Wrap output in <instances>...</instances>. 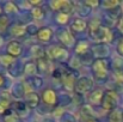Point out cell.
<instances>
[{"instance_id":"6da1fadb","label":"cell","mask_w":123,"mask_h":122,"mask_svg":"<svg viewBox=\"0 0 123 122\" xmlns=\"http://www.w3.org/2000/svg\"><path fill=\"white\" fill-rule=\"evenodd\" d=\"M88 35L92 37V40L99 41V42H110V41L112 40V37H114L111 30L109 28L102 26L98 20L92 22L90 24Z\"/></svg>"},{"instance_id":"7a4b0ae2","label":"cell","mask_w":123,"mask_h":122,"mask_svg":"<svg viewBox=\"0 0 123 122\" xmlns=\"http://www.w3.org/2000/svg\"><path fill=\"white\" fill-rule=\"evenodd\" d=\"M108 71H109V64L105 59H97L92 64V72L96 79L103 80L108 77Z\"/></svg>"},{"instance_id":"3957f363","label":"cell","mask_w":123,"mask_h":122,"mask_svg":"<svg viewBox=\"0 0 123 122\" xmlns=\"http://www.w3.org/2000/svg\"><path fill=\"white\" fill-rule=\"evenodd\" d=\"M117 102H118L117 93L112 90H108L104 93V97H103V101H102V107L105 110H115Z\"/></svg>"},{"instance_id":"277c9868","label":"cell","mask_w":123,"mask_h":122,"mask_svg":"<svg viewBox=\"0 0 123 122\" xmlns=\"http://www.w3.org/2000/svg\"><path fill=\"white\" fill-rule=\"evenodd\" d=\"M48 55L50 58H53L54 60H57V61H66L69 58L68 50L65 49L63 47H59V45H53L51 48H49Z\"/></svg>"},{"instance_id":"5b68a950","label":"cell","mask_w":123,"mask_h":122,"mask_svg":"<svg viewBox=\"0 0 123 122\" xmlns=\"http://www.w3.org/2000/svg\"><path fill=\"white\" fill-rule=\"evenodd\" d=\"M50 6L55 10L59 11L60 13H71L73 11V4L68 0H55L50 2Z\"/></svg>"},{"instance_id":"8992f818","label":"cell","mask_w":123,"mask_h":122,"mask_svg":"<svg viewBox=\"0 0 123 122\" xmlns=\"http://www.w3.org/2000/svg\"><path fill=\"white\" fill-rule=\"evenodd\" d=\"M42 99L43 102L47 104V105H50V107H54L57 102V96H56V92L51 89H47L43 91L42 93Z\"/></svg>"},{"instance_id":"52a82bcc","label":"cell","mask_w":123,"mask_h":122,"mask_svg":"<svg viewBox=\"0 0 123 122\" xmlns=\"http://www.w3.org/2000/svg\"><path fill=\"white\" fill-rule=\"evenodd\" d=\"M75 89L79 93H85V92H87L92 89V80L86 78V77L80 78L75 84Z\"/></svg>"},{"instance_id":"ba28073f","label":"cell","mask_w":123,"mask_h":122,"mask_svg":"<svg viewBox=\"0 0 123 122\" xmlns=\"http://www.w3.org/2000/svg\"><path fill=\"white\" fill-rule=\"evenodd\" d=\"M103 97H104V92H103V90L97 89V90H94V91H92V92L90 93V96H88V101H90V103L93 104V105H99V104L102 105Z\"/></svg>"},{"instance_id":"9c48e42d","label":"cell","mask_w":123,"mask_h":122,"mask_svg":"<svg viewBox=\"0 0 123 122\" xmlns=\"http://www.w3.org/2000/svg\"><path fill=\"white\" fill-rule=\"evenodd\" d=\"M7 53L11 56H19L22 54V44L18 41H11L7 44Z\"/></svg>"},{"instance_id":"30bf717a","label":"cell","mask_w":123,"mask_h":122,"mask_svg":"<svg viewBox=\"0 0 123 122\" xmlns=\"http://www.w3.org/2000/svg\"><path fill=\"white\" fill-rule=\"evenodd\" d=\"M40 103V96L36 93V92H28L26 93V107L34 109Z\"/></svg>"},{"instance_id":"8fae6325","label":"cell","mask_w":123,"mask_h":122,"mask_svg":"<svg viewBox=\"0 0 123 122\" xmlns=\"http://www.w3.org/2000/svg\"><path fill=\"white\" fill-rule=\"evenodd\" d=\"M37 37L42 42H49L53 37V30L50 28H42L37 32Z\"/></svg>"},{"instance_id":"7c38bea8","label":"cell","mask_w":123,"mask_h":122,"mask_svg":"<svg viewBox=\"0 0 123 122\" xmlns=\"http://www.w3.org/2000/svg\"><path fill=\"white\" fill-rule=\"evenodd\" d=\"M60 41L63 43V44H66L67 47H71V45H73V43H74V39H73V36L67 31V30H63V31H61V34H60Z\"/></svg>"},{"instance_id":"4fadbf2b","label":"cell","mask_w":123,"mask_h":122,"mask_svg":"<svg viewBox=\"0 0 123 122\" xmlns=\"http://www.w3.org/2000/svg\"><path fill=\"white\" fill-rule=\"evenodd\" d=\"M86 28H87V24L82 19H75L71 24V29H73L74 31H78V32H81L84 30H86Z\"/></svg>"},{"instance_id":"5bb4252c","label":"cell","mask_w":123,"mask_h":122,"mask_svg":"<svg viewBox=\"0 0 123 122\" xmlns=\"http://www.w3.org/2000/svg\"><path fill=\"white\" fill-rule=\"evenodd\" d=\"M62 81H63V84H65V86H67L68 89H72L73 86H74V77H73V74L72 73H69V72H66V73H63V76H62Z\"/></svg>"},{"instance_id":"9a60e30c","label":"cell","mask_w":123,"mask_h":122,"mask_svg":"<svg viewBox=\"0 0 123 122\" xmlns=\"http://www.w3.org/2000/svg\"><path fill=\"white\" fill-rule=\"evenodd\" d=\"M25 32H26V26H23V25H19V24L13 25L12 29H11V34L13 36H23Z\"/></svg>"},{"instance_id":"2e32d148","label":"cell","mask_w":123,"mask_h":122,"mask_svg":"<svg viewBox=\"0 0 123 122\" xmlns=\"http://www.w3.org/2000/svg\"><path fill=\"white\" fill-rule=\"evenodd\" d=\"M109 120H110V122H122L123 121V113L120 111L118 109L112 110V113H111L110 116H109Z\"/></svg>"},{"instance_id":"e0dca14e","label":"cell","mask_w":123,"mask_h":122,"mask_svg":"<svg viewBox=\"0 0 123 122\" xmlns=\"http://www.w3.org/2000/svg\"><path fill=\"white\" fill-rule=\"evenodd\" d=\"M24 72L28 76H35L37 72V65H35L34 62H28L24 67Z\"/></svg>"},{"instance_id":"ac0fdd59","label":"cell","mask_w":123,"mask_h":122,"mask_svg":"<svg viewBox=\"0 0 123 122\" xmlns=\"http://www.w3.org/2000/svg\"><path fill=\"white\" fill-rule=\"evenodd\" d=\"M31 54H32V56H34V58H36V59L38 60V59L44 58L45 51L43 50V48H42V47L35 45V47H32V48H31Z\"/></svg>"},{"instance_id":"d6986e66","label":"cell","mask_w":123,"mask_h":122,"mask_svg":"<svg viewBox=\"0 0 123 122\" xmlns=\"http://www.w3.org/2000/svg\"><path fill=\"white\" fill-rule=\"evenodd\" d=\"M37 71H40L41 73H45L48 71V61L47 59L42 58L37 60Z\"/></svg>"},{"instance_id":"ffe728a7","label":"cell","mask_w":123,"mask_h":122,"mask_svg":"<svg viewBox=\"0 0 123 122\" xmlns=\"http://www.w3.org/2000/svg\"><path fill=\"white\" fill-rule=\"evenodd\" d=\"M31 14H32V17L36 19V20H41L43 19V17H44V11L42 10L41 7H34L32 10H31Z\"/></svg>"},{"instance_id":"44dd1931","label":"cell","mask_w":123,"mask_h":122,"mask_svg":"<svg viewBox=\"0 0 123 122\" xmlns=\"http://www.w3.org/2000/svg\"><path fill=\"white\" fill-rule=\"evenodd\" d=\"M13 61H14V58L11 56V55H0V62L4 66H6V67H8L10 65H12Z\"/></svg>"},{"instance_id":"7402d4cb","label":"cell","mask_w":123,"mask_h":122,"mask_svg":"<svg viewBox=\"0 0 123 122\" xmlns=\"http://www.w3.org/2000/svg\"><path fill=\"white\" fill-rule=\"evenodd\" d=\"M102 6L106 10H112L114 7L118 6V1L117 0H104L102 2Z\"/></svg>"},{"instance_id":"603a6c76","label":"cell","mask_w":123,"mask_h":122,"mask_svg":"<svg viewBox=\"0 0 123 122\" xmlns=\"http://www.w3.org/2000/svg\"><path fill=\"white\" fill-rule=\"evenodd\" d=\"M87 48H88L87 42L81 41V42H79V43L77 44V47H75V51H77L78 54H84V53L87 51Z\"/></svg>"},{"instance_id":"cb8c5ba5","label":"cell","mask_w":123,"mask_h":122,"mask_svg":"<svg viewBox=\"0 0 123 122\" xmlns=\"http://www.w3.org/2000/svg\"><path fill=\"white\" fill-rule=\"evenodd\" d=\"M10 107V101L7 98H1L0 99V115L5 114V111L8 109Z\"/></svg>"},{"instance_id":"d4e9b609","label":"cell","mask_w":123,"mask_h":122,"mask_svg":"<svg viewBox=\"0 0 123 122\" xmlns=\"http://www.w3.org/2000/svg\"><path fill=\"white\" fill-rule=\"evenodd\" d=\"M56 22L60 23V24H66L68 22V14H66V13H57Z\"/></svg>"},{"instance_id":"484cf974","label":"cell","mask_w":123,"mask_h":122,"mask_svg":"<svg viewBox=\"0 0 123 122\" xmlns=\"http://www.w3.org/2000/svg\"><path fill=\"white\" fill-rule=\"evenodd\" d=\"M13 107H14V109L18 111V113H25L26 111V104H24V103H22V102H16L14 104H13Z\"/></svg>"},{"instance_id":"4316f807","label":"cell","mask_w":123,"mask_h":122,"mask_svg":"<svg viewBox=\"0 0 123 122\" xmlns=\"http://www.w3.org/2000/svg\"><path fill=\"white\" fill-rule=\"evenodd\" d=\"M7 26H8V18L6 16H0V31L6 30Z\"/></svg>"},{"instance_id":"83f0119b","label":"cell","mask_w":123,"mask_h":122,"mask_svg":"<svg viewBox=\"0 0 123 122\" xmlns=\"http://www.w3.org/2000/svg\"><path fill=\"white\" fill-rule=\"evenodd\" d=\"M5 11L8 12V13L16 12V11H17V6H16L12 1H8V2H6V5H5Z\"/></svg>"},{"instance_id":"f1b7e54d","label":"cell","mask_w":123,"mask_h":122,"mask_svg":"<svg viewBox=\"0 0 123 122\" xmlns=\"http://www.w3.org/2000/svg\"><path fill=\"white\" fill-rule=\"evenodd\" d=\"M4 121L5 122H18V116L16 114H8V115H5Z\"/></svg>"},{"instance_id":"f546056e","label":"cell","mask_w":123,"mask_h":122,"mask_svg":"<svg viewBox=\"0 0 123 122\" xmlns=\"http://www.w3.org/2000/svg\"><path fill=\"white\" fill-rule=\"evenodd\" d=\"M26 31H28L30 35H34V34H36V35H37V32H38L37 26H36V25H34V24L28 25V26H26Z\"/></svg>"},{"instance_id":"4dcf8cb0","label":"cell","mask_w":123,"mask_h":122,"mask_svg":"<svg viewBox=\"0 0 123 122\" xmlns=\"http://www.w3.org/2000/svg\"><path fill=\"white\" fill-rule=\"evenodd\" d=\"M85 5L88 6V7H96V6L99 5V1H97V0H94V1H85Z\"/></svg>"},{"instance_id":"1f68e13d","label":"cell","mask_w":123,"mask_h":122,"mask_svg":"<svg viewBox=\"0 0 123 122\" xmlns=\"http://www.w3.org/2000/svg\"><path fill=\"white\" fill-rule=\"evenodd\" d=\"M117 50H118V53L123 55V39L120 41V43H118V47H117Z\"/></svg>"},{"instance_id":"d6a6232c","label":"cell","mask_w":123,"mask_h":122,"mask_svg":"<svg viewBox=\"0 0 123 122\" xmlns=\"http://www.w3.org/2000/svg\"><path fill=\"white\" fill-rule=\"evenodd\" d=\"M117 26H118V30L123 34V16L120 18V22H118V25Z\"/></svg>"},{"instance_id":"836d02e7","label":"cell","mask_w":123,"mask_h":122,"mask_svg":"<svg viewBox=\"0 0 123 122\" xmlns=\"http://www.w3.org/2000/svg\"><path fill=\"white\" fill-rule=\"evenodd\" d=\"M81 122H98L94 117H90V119H86V120H84V121H81Z\"/></svg>"},{"instance_id":"e575fe53","label":"cell","mask_w":123,"mask_h":122,"mask_svg":"<svg viewBox=\"0 0 123 122\" xmlns=\"http://www.w3.org/2000/svg\"><path fill=\"white\" fill-rule=\"evenodd\" d=\"M30 4H32V5H41L42 1L41 0H37V1H36V0H31V1H30Z\"/></svg>"},{"instance_id":"d590c367","label":"cell","mask_w":123,"mask_h":122,"mask_svg":"<svg viewBox=\"0 0 123 122\" xmlns=\"http://www.w3.org/2000/svg\"><path fill=\"white\" fill-rule=\"evenodd\" d=\"M2 84H4V77H2V76L0 74V86H1Z\"/></svg>"},{"instance_id":"8d00e7d4","label":"cell","mask_w":123,"mask_h":122,"mask_svg":"<svg viewBox=\"0 0 123 122\" xmlns=\"http://www.w3.org/2000/svg\"><path fill=\"white\" fill-rule=\"evenodd\" d=\"M2 44V37H1V35H0V45Z\"/></svg>"},{"instance_id":"74e56055","label":"cell","mask_w":123,"mask_h":122,"mask_svg":"<svg viewBox=\"0 0 123 122\" xmlns=\"http://www.w3.org/2000/svg\"><path fill=\"white\" fill-rule=\"evenodd\" d=\"M0 13H1V10H0Z\"/></svg>"},{"instance_id":"f35d334b","label":"cell","mask_w":123,"mask_h":122,"mask_svg":"<svg viewBox=\"0 0 123 122\" xmlns=\"http://www.w3.org/2000/svg\"><path fill=\"white\" fill-rule=\"evenodd\" d=\"M48 122H49V121H48Z\"/></svg>"}]
</instances>
